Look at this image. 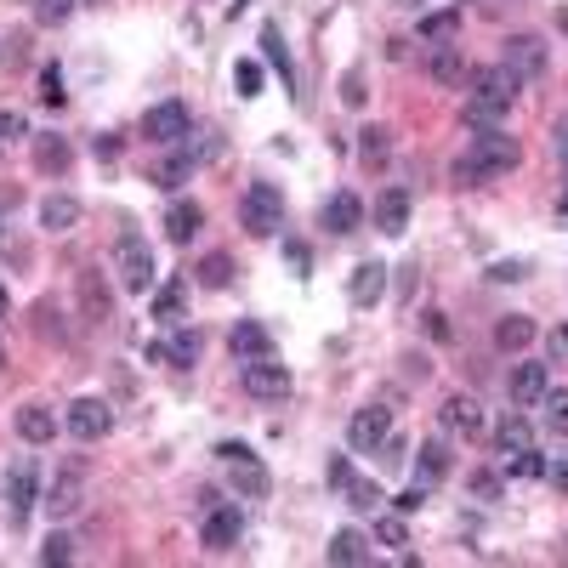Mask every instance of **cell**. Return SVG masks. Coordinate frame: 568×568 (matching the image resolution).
I'll list each match as a JSON object with an SVG mask.
<instances>
[{"mask_svg": "<svg viewBox=\"0 0 568 568\" xmlns=\"http://www.w3.org/2000/svg\"><path fill=\"white\" fill-rule=\"evenodd\" d=\"M517 91H523V80H517L506 63H495V69H472L466 74V125H478V131L500 125V114H512Z\"/></svg>", "mask_w": 568, "mask_h": 568, "instance_id": "1", "label": "cell"}, {"mask_svg": "<svg viewBox=\"0 0 568 568\" xmlns=\"http://www.w3.org/2000/svg\"><path fill=\"white\" fill-rule=\"evenodd\" d=\"M517 160H523L517 137H506L500 125H489V131H478V137H472V148H466L461 160H455V182H461V188H478V182H489V177L517 171Z\"/></svg>", "mask_w": 568, "mask_h": 568, "instance_id": "2", "label": "cell"}, {"mask_svg": "<svg viewBox=\"0 0 568 568\" xmlns=\"http://www.w3.org/2000/svg\"><path fill=\"white\" fill-rule=\"evenodd\" d=\"M114 273H120V284L131 290V296H148L154 290V250H148V239L142 233H120L114 239Z\"/></svg>", "mask_w": 568, "mask_h": 568, "instance_id": "3", "label": "cell"}, {"mask_svg": "<svg viewBox=\"0 0 568 568\" xmlns=\"http://www.w3.org/2000/svg\"><path fill=\"white\" fill-rule=\"evenodd\" d=\"M239 222H245L256 239H273L284 228V194L273 182H250L245 199H239Z\"/></svg>", "mask_w": 568, "mask_h": 568, "instance_id": "4", "label": "cell"}, {"mask_svg": "<svg viewBox=\"0 0 568 568\" xmlns=\"http://www.w3.org/2000/svg\"><path fill=\"white\" fill-rule=\"evenodd\" d=\"M216 455H222V466H228V483L239 500H262L267 489H273V478H267V466L256 461V449L245 444H216Z\"/></svg>", "mask_w": 568, "mask_h": 568, "instance_id": "5", "label": "cell"}, {"mask_svg": "<svg viewBox=\"0 0 568 568\" xmlns=\"http://www.w3.org/2000/svg\"><path fill=\"white\" fill-rule=\"evenodd\" d=\"M239 540H245V517H239V506L211 500V506H205V523H199V546L222 557V551H233Z\"/></svg>", "mask_w": 568, "mask_h": 568, "instance_id": "6", "label": "cell"}, {"mask_svg": "<svg viewBox=\"0 0 568 568\" xmlns=\"http://www.w3.org/2000/svg\"><path fill=\"white\" fill-rule=\"evenodd\" d=\"M0 495H6L12 529H23V523H29V512H35V461H29V455L6 466V478H0Z\"/></svg>", "mask_w": 568, "mask_h": 568, "instance_id": "7", "label": "cell"}, {"mask_svg": "<svg viewBox=\"0 0 568 568\" xmlns=\"http://www.w3.org/2000/svg\"><path fill=\"white\" fill-rule=\"evenodd\" d=\"M80 506H86V461H69L52 478V489H46V512H52V523H63V517H74Z\"/></svg>", "mask_w": 568, "mask_h": 568, "instance_id": "8", "label": "cell"}, {"mask_svg": "<svg viewBox=\"0 0 568 568\" xmlns=\"http://www.w3.org/2000/svg\"><path fill=\"white\" fill-rule=\"evenodd\" d=\"M387 432H392V409L364 404V409H353V421H347V444H353L358 455H375V449L387 444Z\"/></svg>", "mask_w": 568, "mask_h": 568, "instance_id": "9", "label": "cell"}, {"mask_svg": "<svg viewBox=\"0 0 568 568\" xmlns=\"http://www.w3.org/2000/svg\"><path fill=\"white\" fill-rule=\"evenodd\" d=\"M245 392H250V398H262V404H284V398H290V370L273 364V353L250 358V364H245Z\"/></svg>", "mask_w": 568, "mask_h": 568, "instance_id": "10", "label": "cell"}, {"mask_svg": "<svg viewBox=\"0 0 568 568\" xmlns=\"http://www.w3.org/2000/svg\"><path fill=\"white\" fill-rule=\"evenodd\" d=\"M142 137L148 142H160V148H171V142H182L188 137V103H154L148 114H142Z\"/></svg>", "mask_w": 568, "mask_h": 568, "instance_id": "11", "label": "cell"}, {"mask_svg": "<svg viewBox=\"0 0 568 568\" xmlns=\"http://www.w3.org/2000/svg\"><path fill=\"white\" fill-rule=\"evenodd\" d=\"M108 426H114V409H108L103 398H74V404H69V432L80 438V444L108 438Z\"/></svg>", "mask_w": 568, "mask_h": 568, "instance_id": "12", "label": "cell"}, {"mask_svg": "<svg viewBox=\"0 0 568 568\" xmlns=\"http://www.w3.org/2000/svg\"><path fill=\"white\" fill-rule=\"evenodd\" d=\"M500 63H506L517 80H534V74L546 69V40L540 35H512L506 40V52H500Z\"/></svg>", "mask_w": 568, "mask_h": 568, "instance_id": "13", "label": "cell"}, {"mask_svg": "<svg viewBox=\"0 0 568 568\" xmlns=\"http://www.w3.org/2000/svg\"><path fill=\"white\" fill-rule=\"evenodd\" d=\"M546 364H512V375H506V392H512L517 409H534L540 398H546Z\"/></svg>", "mask_w": 568, "mask_h": 568, "instance_id": "14", "label": "cell"}, {"mask_svg": "<svg viewBox=\"0 0 568 568\" xmlns=\"http://www.w3.org/2000/svg\"><path fill=\"white\" fill-rule=\"evenodd\" d=\"M426 74H432V80H438V86H466V46H455V40H449V46H432V57H426Z\"/></svg>", "mask_w": 568, "mask_h": 568, "instance_id": "15", "label": "cell"}, {"mask_svg": "<svg viewBox=\"0 0 568 568\" xmlns=\"http://www.w3.org/2000/svg\"><path fill=\"white\" fill-rule=\"evenodd\" d=\"M228 353L239 358V364H250V358H267V353H273V336H267L256 319H239V324H233V336H228Z\"/></svg>", "mask_w": 568, "mask_h": 568, "instance_id": "16", "label": "cell"}, {"mask_svg": "<svg viewBox=\"0 0 568 568\" xmlns=\"http://www.w3.org/2000/svg\"><path fill=\"white\" fill-rule=\"evenodd\" d=\"M319 222L330 233H358V222H364V205H358V194H330L319 205Z\"/></svg>", "mask_w": 568, "mask_h": 568, "instance_id": "17", "label": "cell"}, {"mask_svg": "<svg viewBox=\"0 0 568 568\" xmlns=\"http://www.w3.org/2000/svg\"><path fill=\"white\" fill-rule=\"evenodd\" d=\"M381 290H387V267H381V262H358L353 279H347L353 307H375V302H381Z\"/></svg>", "mask_w": 568, "mask_h": 568, "instance_id": "18", "label": "cell"}, {"mask_svg": "<svg viewBox=\"0 0 568 568\" xmlns=\"http://www.w3.org/2000/svg\"><path fill=\"white\" fill-rule=\"evenodd\" d=\"M199 228H205V211H199L194 199H177V205L165 211V239H171V245H188Z\"/></svg>", "mask_w": 568, "mask_h": 568, "instance_id": "19", "label": "cell"}, {"mask_svg": "<svg viewBox=\"0 0 568 568\" xmlns=\"http://www.w3.org/2000/svg\"><path fill=\"white\" fill-rule=\"evenodd\" d=\"M444 426H449V432L478 438V432H483V404H478V398H466V392H455V398L444 404Z\"/></svg>", "mask_w": 568, "mask_h": 568, "instance_id": "20", "label": "cell"}, {"mask_svg": "<svg viewBox=\"0 0 568 568\" xmlns=\"http://www.w3.org/2000/svg\"><path fill=\"white\" fill-rule=\"evenodd\" d=\"M18 432H23V444H52L57 438V415L46 404H23L18 409Z\"/></svg>", "mask_w": 568, "mask_h": 568, "instance_id": "21", "label": "cell"}, {"mask_svg": "<svg viewBox=\"0 0 568 568\" xmlns=\"http://www.w3.org/2000/svg\"><path fill=\"white\" fill-rule=\"evenodd\" d=\"M375 228L381 233H404L409 228V194L404 188H387V194L375 199Z\"/></svg>", "mask_w": 568, "mask_h": 568, "instance_id": "22", "label": "cell"}, {"mask_svg": "<svg viewBox=\"0 0 568 568\" xmlns=\"http://www.w3.org/2000/svg\"><path fill=\"white\" fill-rule=\"evenodd\" d=\"M80 307H86V319L91 324H103L108 319V284H103V273H97V267H86V273H80Z\"/></svg>", "mask_w": 568, "mask_h": 568, "instance_id": "23", "label": "cell"}, {"mask_svg": "<svg viewBox=\"0 0 568 568\" xmlns=\"http://www.w3.org/2000/svg\"><path fill=\"white\" fill-rule=\"evenodd\" d=\"M438 478H449V444L444 438L421 444V461H415V483H421V489H432Z\"/></svg>", "mask_w": 568, "mask_h": 568, "instance_id": "24", "label": "cell"}, {"mask_svg": "<svg viewBox=\"0 0 568 568\" xmlns=\"http://www.w3.org/2000/svg\"><path fill=\"white\" fill-rule=\"evenodd\" d=\"M35 165L46 171V177H63L74 165V148L63 137H35Z\"/></svg>", "mask_w": 568, "mask_h": 568, "instance_id": "25", "label": "cell"}, {"mask_svg": "<svg viewBox=\"0 0 568 568\" xmlns=\"http://www.w3.org/2000/svg\"><path fill=\"white\" fill-rule=\"evenodd\" d=\"M74 222H80V199L69 194H52L46 205H40V228H52V233H69Z\"/></svg>", "mask_w": 568, "mask_h": 568, "instance_id": "26", "label": "cell"}, {"mask_svg": "<svg viewBox=\"0 0 568 568\" xmlns=\"http://www.w3.org/2000/svg\"><path fill=\"white\" fill-rule=\"evenodd\" d=\"M330 563H347V568L370 563V540H364L358 529H341L336 540H330Z\"/></svg>", "mask_w": 568, "mask_h": 568, "instance_id": "27", "label": "cell"}, {"mask_svg": "<svg viewBox=\"0 0 568 568\" xmlns=\"http://www.w3.org/2000/svg\"><path fill=\"white\" fill-rule=\"evenodd\" d=\"M529 341H534V324L523 319V313H512V319L495 324V347H500V353H523Z\"/></svg>", "mask_w": 568, "mask_h": 568, "instance_id": "28", "label": "cell"}, {"mask_svg": "<svg viewBox=\"0 0 568 568\" xmlns=\"http://www.w3.org/2000/svg\"><path fill=\"white\" fill-rule=\"evenodd\" d=\"M455 35H461V12H455V6H449V12L421 18V40H426V46H449Z\"/></svg>", "mask_w": 568, "mask_h": 568, "instance_id": "29", "label": "cell"}, {"mask_svg": "<svg viewBox=\"0 0 568 568\" xmlns=\"http://www.w3.org/2000/svg\"><path fill=\"white\" fill-rule=\"evenodd\" d=\"M529 444H534V426L523 421V415H506L500 432H495V449L500 455H517V449H529Z\"/></svg>", "mask_w": 568, "mask_h": 568, "instance_id": "30", "label": "cell"}, {"mask_svg": "<svg viewBox=\"0 0 568 568\" xmlns=\"http://www.w3.org/2000/svg\"><path fill=\"white\" fill-rule=\"evenodd\" d=\"M500 478H546V461L529 449H517V455H500Z\"/></svg>", "mask_w": 568, "mask_h": 568, "instance_id": "31", "label": "cell"}, {"mask_svg": "<svg viewBox=\"0 0 568 568\" xmlns=\"http://www.w3.org/2000/svg\"><path fill=\"white\" fill-rule=\"evenodd\" d=\"M194 279L205 284V290H228V284H233V262L216 250V256H205V262L194 267Z\"/></svg>", "mask_w": 568, "mask_h": 568, "instance_id": "32", "label": "cell"}, {"mask_svg": "<svg viewBox=\"0 0 568 568\" xmlns=\"http://www.w3.org/2000/svg\"><path fill=\"white\" fill-rule=\"evenodd\" d=\"M199 358V330H177V336L165 341V364H177V370H188Z\"/></svg>", "mask_w": 568, "mask_h": 568, "instance_id": "33", "label": "cell"}, {"mask_svg": "<svg viewBox=\"0 0 568 568\" xmlns=\"http://www.w3.org/2000/svg\"><path fill=\"white\" fill-rule=\"evenodd\" d=\"M188 177H194V148H182V154H171V160L160 165V188H171V194H177Z\"/></svg>", "mask_w": 568, "mask_h": 568, "instance_id": "34", "label": "cell"}, {"mask_svg": "<svg viewBox=\"0 0 568 568\" xmlns=\"http://www.w3.org/2000/svg\"><path fill=\"white\" fill-rule=\"evenodd\" d=\"M381 489H375V483H364V478H347V506H353V512H381Z\"/></svg>", "mask_w": 568, "mask_h": 568, "instance_id": "35", "label": "cell"}, {"mask_svg": "<svg viewBox=\"0 0 568 568\" xmlns=\"http://www.w3.org/2000/svg\"><path fill=\"white\" fill-rule=\"evenodd\" d=\"M233 86H239V97H262V63H256V57H239V63H233Z\"/></svg>", "mask_w": 568, "mask_h": 568, "instance_id": "36", "label": "cell"}, {"mask_svg": "<svg viewBox=\"0 0 568 568\" xmlns=\"http://www.w3.org/2000/svg\"><path fill=\"white\" fill-rule=\"evenodd\" d=\"M540 409H546V426H551V432H563V438H568V387H563V392H551V387H546Z\"/></svg>", "mask_w": 568, "mask_h": 568, "instance_id": "37", "label": "cell"}, {"mask_svg": "<svg viewBox=\"0 0 568 568\" xmlns=\"http://www.w3.org/2000/svg\"><path fill=\"white\" fill-rule=\"evenodd\" d=\"M40 103H46V108H63V103H69V91H63V69H52V63L40 69Z\"/></svg>", "mask_w": 568, "mask_h": 568, "instance_id": "38", "label": "cell"}, {"mask_svg": "<svg viewBox=\"0 0 568 568\" xmlns=\"http://www.w3.org/2000/svg\"><path fill=\"white\" fill-rule=\"evenodd\" d=\"M375 534L387 540V546H409V529H404V512H375Z\"/></svg>", "mask_w": 568, "mask_h": 568, "instance_id": "39", "label": "cell"}, {"mask_svg": "<svg viewBox=\"0 0 568 568\" xmlns=\"http://www.w3.org/2000/svg\"><path fill=\"white\" fill-rule=\"evenodd\" d=\"M262 46H267V63L284 74V86H290V52H284V40H279V29H262Z\"/></svg>", "mask_w": 568, "mask_h": 568, "instance_id": "40", "label": "cell"}, {"mask_svg": "<svg viewBox=\"0 0 568 568\" xmlns=\"http://www.w3.org/2000/svg\"><path fill=\"white\" fill-rule=\"evenodd\" d=\"M154 319H182V284H165L154 296Z\"/></svg>", "mask_w": 568, "mask_h": 568, "instance_id": "41", "label": "cell"}, {"mask_svg": "<svg viewBox=\"0 0 568 568\" xmlns=\"http://www.w3.org/2000/svg\"><path fill=\"white\" fill-rule=\"evenodd\" d=\"M358 154H364V160H381V154H387V131H381V125H364V131H358Z\"/></svg>", "mask_w": 568, "mask_h": 568, "instance_id": "42", "label": "cell"}, {"mask_svg": "<svg viewBox=\"0 0 568 568\" xmlns=\"http://www.w3.org/2000/svg\"><path fill=\"white\" fill-rule=\"evenodd\" d=\"M466 489H472L478 500H500V472H472V478H466Z\"/></svg>", "mask_w": 568, "mask_h": 568, "instance_id": "43", "label": "cell"}, {"mask_svg": "<svg viewBox=\"0 0 568 568\" xmlns=\"http://www.w3.org/2000/svg\"><path fill=\"white\" fill-rule=\"evenodd\" d=\"M29 137V120H23L18 108H6V114H0V142H23Z\"/></svg>", "mask_w": 568, "mask_h": 568, "instance_id": "44", "label": "cell"}, {"mask_svg": "<svg viewBox=\"0 0 568 568\" xmlns=\"http://www.w3.org/2000/svg\"><path fill=\"white\" fill-rule=\"evenodd\" d=\"M74 12V0H35V18L40 23H63Z\"/></svg>", "mask_w": 568, "mask_h": 568, "instance_id": "45", "label": "cell"}, {"mask_svg": "<svg viewBox=\"0 0 568 568\" xmlns=\"http://www.w3.org/2000/svg\"><path fill=\"white\" fill-rule=\"evenodd\" d=\"M364 97H370V91H364V74H347V80H341V103H347V108H364Z\"/></svg>", "mask_w": 568, "mask_h": 568, "instance_id": "46", "label": "cell"}, {"mask_svg": "<svg viewBox=\"0 0 568 568\" xmlns=\"http://www.w3.org/2000/svg\"><path fill=\"white\" fill-rule=\"evenodd\" d=\"M347 478H353L347 455H330V466H324V483H330V489H347Z\"/></svg>", "mask_w": 568, "mask_h": 568, "instance_id": "47", "label": "cell"}, {"mask_svg": "<svg viewBox=\"0 0 568 568\" xmlns=\"http://www.w3.org/2000/svg\"><path fill=\"white\" fill-rule=\"evenodd\" d=\"M69 557H74V546L63 540V534H52V540L40 546V563H69Z\"/></svg>", "mask_w": 568, "mask_h": 568, "instance_id": "48", "label": "cell"}, {"mask_svg": "<svg viewBox=\"0 0 568 568\" xmlns=\"http://www.w3.org/2000/svg\"><path fill=\"white\" fill-rule=\"evenodd\" d=\"M546 353H551V364H557V358L568 364V324H557V330L546 336Z\"/></svg>", "mask_w": 568, "mask_h": 568, "instance_id": "49", "label": "cell"}, {"mask_svg": "<svg viewBox=\"0 0 568 568\" xmlns=\"http://www.w3.org/2000/svg\"><path fill=\"white\" fill-rule=\"evenodd\" d=\"M392 506H398V512H421V506H426V489H421V483H415V489H409V495H398V500H392Z\"/></svg>", "mask_w": 568, "mask_h": 568, "instance_id": "50", "label": "cell"}, {"mask_svg": "<svg viewBox=\"0 0 568 568\" xmlns=\"http://www.w3.org/2000/svg\"><path fill=\"white\" fill-rule=\"evenodd\" d=\"M91 148H97V160H114V154H120V137H114V131H103Z\"/></svg>", "mask_w": 568, "mask_h": 568, "instance_id": "51", "label": "cell"}, {"mask_svg": "<svg viewBox=\"0 0 568 568\" xmlns=\"http://www.w3.org/2000/svg\"><path fill=\"white\" fill-rule=\"evenodd\" d=\"M546 478L557 483V489H568V455H557V461H546Z\"/></svg>", "mask_w": 568, "mask_h": 568, "instance_id": "52", "label": "cell"}, {"mask_svg": "<svg viewBox=\"0 0 568 568\" xmlns=\"http://www.w3.org/2000/svg\"><path fill=\"white\" fill-rule=\"evenodd\" d=\"M381 461H387V466L404 461V438H392V432H387V444H381Z\"/></svg>", "mask_w": 568, "mask_h": 568, "instance_id": "53", "label": "cell"}, {"mask_svg": "<svg viewBox=\"0 0 568 568\" xmlns=\"http://www.w3.org/2000/svg\"><path fill=\"white\" fill-rule=\"evenodd\" d=\"M551 148H557V154H563V160H568V114H563V120H557V125H551Z\"/></svg>", "mask_w": 568, "mask_h": 568, "instance_id": "54", "label": "cell"}, {"mask_svg": "<svg viewBox=\"0 0 568 568\" xmlns=\"http://www.w3.org/2000/svg\"><path fill=\"white\" fill-rule=\"evenodd\" d=\"M284 256H290V267H296V273H307V262H313V256H307V245H284Z\"/></svg>", "mask_w": 568, "mask_h": 568, "instance_id": "55", "label": "cell"}, {"mask_svg": "<svg viewBox=\"0 0 568 568\" xmlns=\"http://www.w3.org/2000/svg\"><path fill=\"white\" fill-rule=\"evenodd\" d=\"M495 279H500V284H506V279H523V262H500Z\"/></svg>", "mask_w": 568, "mask_h": 568, "instance_id": "56", "label": "cell"}, {"mask_svg": "<svg viewBox=\"0 0 568 568\" xmlns=\"http://www.w3.org/2000/svg\"><path fill=\"white\" fill-rule=\"evenodd\" d=\"M12 319V296H6V284H0V324Z\"/></svg>", "mask_w": 568, "mask_h": 568, "instance_id": "57", "label": "cell"}, {"mask_svg": "<svg viewBox=\"0 0 568 568\" xmlns=\"http://www.w3.org/2000/svg\"><path fill=\"white\" fill-rule=\"evenodd\" d=\"M557 216H563V222H568V194H563V199H557Z\"/></svg>", "mask_w": 568, "mask_h": 568, "instance_id": "58", "label": "cell"}, {"mask_svg": "<svg viewBox=\"0 0 568 568\" xmlns=\"http://www.w3.org/2000/svg\"><path fill=\"white\" fill-rule=\"evenodd\" d=\"M86 6H103V0H86Z\"/></svg>", "mask_w": 568, "mask_h": 568, "instance_id": "59", "label": "cell"}, {"mask_svg": "<svg viewBox=\"0 0 568 568\" xmlns=\"http://www.w3.org/2000/svg\"><path fill=\"white\" fill-rule=\"evenodd\" d=\"M563 194H568V177H563Z\"/></svg>", "mask_w": 568, "mask_h": 568, "instance_id": "60", "label": "cell"}, {"mask_svg": "<svg viewBox=\"0 0 568 568\" xmlns=\"http://www.w3.org/2000/svg\"><path fill=\"white\" fill-rule=\"evenodd\" d=\"M0 148H6V142H0Z\"/></svg>", "mask_w": 568, "mask_h": 568, "instance_id": "61", "label": "cell"}]
</instances>
